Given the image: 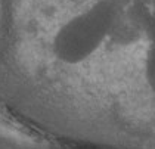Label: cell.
<instances>
[{"instance_id":"cell-1","label":"cell","mask_w":155,"mask_h":149,"mask_svg":"<svg viewBox=\"0 0 155 149\" xmlns=\"http://www.w3.org/2000/svg\"><path fill=\"white\" fill-rule=\"evenodd\" d=\"M123 11L120 0H96L56 30L52 40L53 56L67 65L87 61L111 37Z\"/></svg>"},{"instance_id":"cell-2","label":"cell","mask_w":155,"mask_h":149,"mask_svg":"<svg viewBox=\"0 0 155 149\" xmlns=\"http://www.w3.org/2000/svg\"><path fill=\"white\" fill-rule=\"evenodd\" d=\"M137 12L142 24L143 35L148 41L143 64V77L149 90L155 94V13H151L145 8L137 9Z\"/></svg>"}]
</instances>
